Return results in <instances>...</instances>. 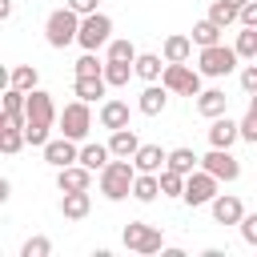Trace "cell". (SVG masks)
Segmentation results:
<instances>
[{"label":"cell","instance_id":"obj_1","mask_svg":"<svg viewBox=\"0 0 257 257\" xmlns=\"http://www.w3.org/2000/svg\"><path fill=\"white\" fill-rule=\"evenodd\" d=\"M24 116H28V124H24V137H28V145L32 149H44L52 137V120L60 116L56 112V104H52V96L44 92V88H32L28 92V104H24Z\"/></svg>","mask_w":257,"mask_h":257},{"label":"cell","instance_id":"obj_2","mask_svg":"<svg viewBox=\"0 0 257 257\" xmlns=\"http://www.w3.org/2000/svg\"><path fill=\"white\" fill-rule=\"evenodd\" d=\"M133 181H137V165H133L128 157H116V161H108V165L100 169V193H104L108 201L133 197Z\"/></svg>","mask_w":257,"mask_h":257},{"label":"cell","instance_id":"obj_3","mask_svg":"<svg viewBox=\"0 0 257 257\" xmlns=\"http://www.w3.org/2000/svg\"><path fill=\"white\" fill-rule=\"evenodd\" d=\"M76 36H80V12H72L68 4L56 8V12H48V20H44L48 48H68V44H76Z\"/></svg>","mask_w":257,"mask_h":257},{"label":"cell","instance_id":"obj_4","mask_svg":"<svg viewBox=\"0 0 257 257\" xmlns=\"http://www.w3.org/2000/svg\"><path fill=\"white\" fill-rule=\"evenodd\" d=\"M120 241H124V249H133V253H141V257H153V253L165 249V233H161L157 225H145V221H128V225L120 229Z\"/></svg>","mask_w":257,"mask_h":257},{"label":"cell","instance_id":"obj_5","mask_svg":"<svg viewBox=\"0 0 257 257\" xmlns=\"http://www.w3.org/2000/svg\"><path fill=\"white\" fill-rule=\"evenodd\" d=\"M108 40H112V20H108L104 12H88V16H80V36H76V44H80L84 52L108 48Z\"/></svg>","mask_w":257,"mask_h":257},{"label":"cell","instance_id":"obj_6","mask_svg":"<svg viewBox=\"0 0 257 257\" xmlns=\"http://www.w3.org/2000/svg\"><path fill=\"white\" fill-rule=\"evenodd\" d=\"M237 48H229V44H209V48H201V56H197V68H201V76H229L233 68H237Z\"/></svg>","mask_w":257,"mask_h":257},{"label":"cell","instance_id":"obj_7","mask_svg":"<svg viewBox=\"0 0 257 257\" xmlns=\"http://www.w3.org/2000/svg\"><path fill=\"white\" fill-rule=\"evenodd\" d=\"M161 84L177 96H201V68H189V60L185 64H165Z\"/></svg>","mask_w":257,"mask_h":257},{"label":"cell","instance_id":"obj_8","mask_svg":"<svg viewBox=\"0 0 257 257\" xmlns=\"http://www.w3.org/2000/svg\"><path fill=\"white\" fill-rule=\"evenodd\" d=\"M56 124H60V133L64 137H72V141H84L88 137V128H92V108H88V100H72V104H64V112L56 116Z\"/></svg>","mask_w":257,"mask_h":257},{"label":"cell","instance_id":"obj_9","mask_svg":"<svg viewBox=\"0 0 257 257\" xmlns=\"http://www.w3.org/2000/svg\"><path fill=\"white\" fill-rule=\"evenodd\" d=\"M217 185H221V181H217L209 169H197V173L185 177V197H181V201L193 205V209H197V205H209V201L217 197Z\"/></svg>","mask_w":257,"mask_h":257},{"label":"cell","instance_id":"obj_10","mask_svg":"<svg viewBox=\"0 0 257 257\" xmlns=\"http://www.w3.org/2000/svg\"><path fill=\"white\" fill-rule=\"evenodd\" d=\"M201 169H209L217 181H237V177H241V161H237L229 149H209V153L201 157Z\"/></svg>","mask_w":257,"mask_h":257},{"label":"cell","instance_id":"obj_11","mask_svg":"<svg viewBox=\"0 0 257 257\" xmlns=\"http://www.w3.org/2000/svg\"><path fill=\"white\" fill-rule=\"evenodd\" d=\"M40 153H44V161H48L52 169H64V165H76V161H80V149H76V141H72V137H64V133H60L56 141H48Z\"/></svg>","mask_w":257,"mask_h":257},{"label":"cell","instance_id":"obj_12","mask_svg":"<svg viewBox=\"0 0 257 257\" xmlns=\"http://www.w3.org/2000/svg\"><path fill=\"white\" fill-rule=\"evenodd\" d=\"M209 209H213V221L217 225H241V217H245V205H241L237 193H217L209 201Z\"/></svg>","mask_w":257,"mask_h":257},{"label":"cell","instance_id":"obj_13","mask_svg":"<svg viewBox=\"0 0 257 257\" xmlns=\"http://www.w3.org/2000/svg\"><path fill=\"white\" fill-rule=\"evenodd\" d=\"M233 141H241V120H229V112L213 116V124H209V149H233Z\"/></svg>","mask_w":257,"mask_h":257},{"label":"cell","instance_id":"obj_14","mask_svg":"<svg viewBox=\"0 0 257 257\" xmlns=\"http://www.w3.org/2000/svg\"><path fill=\"white\" fill-rule=\"evenodd\" d=\"M92 185V169L88 165H64V169H56V189L60 193H76V189H88Z\"/></svg>","mask_w":257,"mask_h":257},{"label":"cell","instance_id":"obj_15","mask_svg":"<svg viewBox=\"0 0 257 257\" xmlns=\"http://www.w3.org/2000/svg\"><path fill=\"white\" fill-rule=\"evenodd\" d=\"M165 104H169V88H165V84H157V80H149V84H145V92L137 96V108H141L145 116H161V112H165Z\"/></svg>","mask_w":257,"mask_h":257},{"label":"cell","instance_id":"obj_16","mask_svg":"<svg viewBox=\"0 0 257 257\" xmlns=\"http://www.w3.org/2000/svg\"><path fill=\"white\" fill-rule=\"evenodd\" d=\"M96 120H100V128H108V133H116V128H128V104L124 100H104L100 108H96Z\"/></svg>","mask_w":257,"mask_h":257},{"label":"cell","instance_id":"obj_17","mask_svg":"<svg viewBox=\"0 0 257 257\" xmlns=\"http://www.w3.org/2000/svg\"><path fill=\"white\" fill-rule=\"evenodd\" d=\"M197 112L201 116H225L229 112V96H225V88H201V96H197Z\"/></svg>","mask_w":257,"mask_h":257},{"label":"cell","instance_id":"obj_18","mask_svg":"<svg viewBox=\"0 0 257 257\" xmlns=\"http://www.w3.org/2000/svg\"><path fill=\"white\" fill-rule=\"evenodd\" d=\"M133 165H137V173H161L169 165V153L161 145H141L137 157H133Z\"/></svg>","mask_w":257,"mask_h":257},{"label":"cell","instance_id":"obj_19","mask_svg":"<svg viewBox=\"0 0 257 257\" xmlns=\"http://www.w3.org/2000/svg\"><path fill=\"white\" fill-rule=\"evenodd\" d=\"M88 209H92L88 189H76V193H64V197H60V213H64L68 221H84V217H88Z\"/></svg>","mask_w":257,"mask_h":257},{"label":"cell","instance_id":"obj_20","mask_svg":"<svg viewBox=\"0 0 257 257\" xmlns=\"http://www.w3.org/2000/svg\"><path fill=\"white\" fill-rule=\"evenodd\" d=\"M161 56H165L169 64H185V60L193 56V36H181V32L165 36V48H161Z\"/></svg>","mask_w":257,"mask_h":257},{"label":"cell","instance_id":"obj_21","mask_svg":"<svg viewBox=\"0 0 257 257\" xmlns=\"http://www.w3.org/2000/svg\"><path fill=\"white\" fill-rule=\"evenodd\" d=\"M128 76H137V64H133V60H104V80H108V88H124Z\"/></svg>","mask_w":257,"mask_h":257},{"label":"cell","instance_id":"obj_22","mask_svg":"<svg viewBox=\"0 0 257 257\" xmlns=\"http://www.w3.org/2000/svg\"><path fill=\"white\" fill-rule=\"evenodd\" d=\"M104 88H108V80H104V76H76V80H72V92H76L80 100H88V104H92V100H100V96H104Z\"/></svg>","mask_w":257,"mask_h":257},{"label":"cell","instance_id":"obj_23","mask_svg":"<svg viewBox=\"0 0 257 257\" xmlns=\"http://www.w3.org/2000/svg\"><path fill=\"white\" fill-rule=\"evenodd\" d=\"M108 149H112V157H137V149H141V141H137V133L133 128H116L112 137H108Z\"/></svg>","mask_w":257,"mask_h":257},{"label":"cell","instance_id":"obj_24","mask_svg":"<svg viewBox=\"0 0 257 257\" xmlns=\"http://www.w3.org/2000/svg\"><path fill=\"white\" fill-rule=\"evenodd\" d=\"M108 161H112V149H108V145H96V141L80 145V165H88L92 173H100Z\"/></svg>","mask_w":257,"mask_h":257},{"label":"cell","instance_id":"obj_25","mask_svg":"<svg viewBox=\"0 0 257 257\" xmlns=\"http://www.w3.org/2000/svg\"><path fill=\"white\" fill-rule=\"evenodd\" d=\"M221 32H225V28H221L217 20H209V16H205V20H197V24H193V44H197V48L221 44Z\"/></svg>","mask_w":257,"mask_h":257},{"label":"cell","instance_id":"obj_26","mask_svg":"<svg viewBox=\"0 0 257 257\" xmlns=\"http://www.w3.org/2000/svg\"><path fill=\"white\" fill-rule=\"evenodd\" d=\"M165 64H169L165 56L141 52V56H137V76H141V80H161V76H165Z\"/></svg>","mask_w":257,"mask_h":257},{"label":"cell","instance_id":"obj_27","mask_svg":"<svg viewBox=\"0 0 257 257\" xmlns=\"http://www.w3.org/2000/svg\"><path fill=\"white\" fill-rule=\"evenodd\" d=\"M157 193H161V177H157V173H137L133 197H137L141 205H149V201H157Z\"/></svg>","mask_w":257,"mask_h":257},{"label":"cell","instance_id":"obj_28","mask_svg":"<svg viewBox=\"0 0 257 257\" xmlns=\"http://www.w3.org/2000/svg\"><path fill=\"white\" fill-rule=\"evenodd\" d=\"M197 165H201V157H197L193 149H185V145H181V149H169V165H165V169H177V173L189 177V173H197Z\"/></svg>","mask_w":257,"mask_h":257},{"label":"cell","instance_id":"obj_29","mask_svg":"<svg viewBox=\"0 0 257 257\" xmlns=\"http://www.w3.org/2000/svg\"><path fill=\"white\" fill-rule=\"evenodd\" d=\"M36 80H40V72H36V64H16V68L8 72V84H16V88H24V92H32V88H36Z\"/></svg>","mask_w":257,"mask_h":257},{"label":"cell","instance_id":"obj_30","mask_svg":"<svg viewBox=\"0 0 257 257\" xmlns=\"http://www.w3.org/2000/svg\"><path fill=\"white\" fill-rule=\"evenodd\" d=\"M161 197H185V173L177 169H161Z\"/></svg>","mask_w":257,"mask_h":257},{"label":"cell","instance_id":"obj_31","mask_svg":"<svg viewBox=\"0 0 257 257\" xmlns=\"http://www.w3.org/2000/svg\"><path fill=\"white\" fill-rule=\"evenodd\" d=\"M233 48H237V56H241V60H257V28H245V24H241V32H237Z\"/></svg>","mask_w":257,"mask_h":257},{"label":"cell","instance_id":"obj_32","mask_svg":"<svg viewBox=\"0 0 257 257\" xmlns=\"http://www.w3.org/2000/svg\"><path fill=\"white\" fill-rule=\"evenodd\" d=\"M209 20H217L221 28H229V24H237V20H241V8H233L229 0H213V8H209Z\"/></svg>","mask_w":257,"mask_h":257},{"label":"cell","instance_id":"obj_33","mask_svg":"<svg viewBox=\"0 0 257 257\" xmlns=\"http://www.w3.org/2000/svg\"><path fill=\"white\" fill-rule=\"evenodd\" d=\"M137 56H141V52H137L133 40H124V36H120V40H108V56H104V60H133V64H137Z\"/></svg>","mask_w":257,"mask_h":257},{"label":"cell","instance_id":"obj_34","mask_svg":"<svg viewBox=\"0 0 257 257\" xmlns=\"http://www.w3.org/2000/svg\"><path fill=\"white\" fill-rule=\"evenodd\" d=\"M28 145V137H24V128H0V149L12 157V153H20Z\"/></svg>","mask_w":257,"mask_h":257},{"label":"cell","instance_id":"obj_35","mask_svg":"<svg viewBox=\"0 0 257 257\" xmlns=\"http://www.w3.org/2000/svg\"><path fill=\"white\" fill-rule=\"evenodd\" d=\"M72 68H76V76H104V60H96V52H84Z\"/></svg>","mask_w":257,"mask_h":257},{"label":"cell","instance_id":"obj_36","mask_svg":"<svg viewBox=\"0 0 257 257\" xmlns=\"http://www.w3.org/2000/svg\"><path fill=\"white\" fill-rule=\"evenodd\" d=\"M20 257H52V241L48 237H28L20 245Z\"/></svg>","mask_w":257,"mask_h":257},{"label":"cell","instance_id":"obj_37","mask_svg":"<svg viewBox=\"0 0 257 257\" xmlns=\"http://www.w3.org/2000/svg\"><path fill=\"white\" fill-rule=\"evenodd\" d=\"M24 104H28V92L16 88V84H8L4 88V112H24Z\"/></svg>","mask_w":257,"mask_h":257},{"label":"cell","instance_id":"obj_38","mask_svg":"<svg viewBox=\"0 0 257 257\" xmlns=\"http://www.w3.org/2000/svg\"><path fill=\"white\" fill-rule=\"evenodd\" d=\"M241 141L257 145V108H249V112L241 116Z\"/></svg>","mask_w":257,"mask_h":257},{"label":"cell","instance_id":"obj_39","mask_svg":"<svg viewBox=\"0 0 257 257\" xmlns=\"http://www.w3.org/2000/svg\"><path fill=\"white\" fill-rule=\"evenodd\" d=\"M241 237H245V245L257 249V213H245L241 217Z\"/></svg>","mask_w":257,"mask_h":257},{"label":"cell","instance_id":"obj_40","mask_svg":"<svg viewBox=\"0 0 257 257\" xmlns=\"http://www.w3.org/2000/svg\"><path fill=\"white\" fill-rule=\"evenodd\" d=\"M241 88H245V92H249V96H253V92H257V60H253V64H245V68H241Z\"/></svg>","mask_w":257,"mask_h":257},{"label":"cell","instance_id":"obj_41","mask_svg":"<svg viewBox=\"0 0 257 257\" xmlns=\"http://www.w3.org/2000/svg\"><path fill=\"white\" fill-rule=\"evenodd\" d=\"M241 24H245V28H257V0H249V4L241 8Z\"/></svg>","mask_w":257,"mask_h":257},{"label":"cell","instance_id":"obj_42","mask_svg":"<svg viewBox=\"0 0 257 257\" xmlns=\"http://www.w3.org/2000/svg\"><path fill=\"white\" fill-rule=\"evenodd\" d=\"M64 4H68L72 12H80V16H88V12H96V4H100V0H64Z\"/></svg>","mask_w":257,"mask_h":257},{"label":"cell","instance_id":"obj_43","mask_svg":"<svg viewBox=\"0 0 257 257\" xmlns=\"http://www.w3.org/2000/svg\"><path fill=\"white\" fill-rule=\"evenodd\" d=\"M8 197H12V181H8V177H0V205H4Z\"/></svg>","mask_w":257,"mask_h":257},{"label":"cell","instance_id":"obj_44","mask_svg":"<svg viewBox=\"0 0 257 257\" xmlns=\"http://www.w3.org/2000/svg\"><path fill=\"white\" fill-rule=\"evenodd\" d=\"M249 108H257V92H253V96H249Z\"/></svg>","mask_w":257,"mask_h":257}]
</instances>
